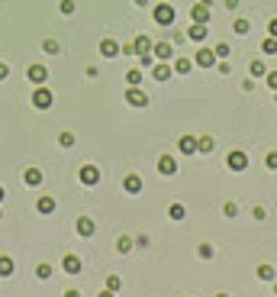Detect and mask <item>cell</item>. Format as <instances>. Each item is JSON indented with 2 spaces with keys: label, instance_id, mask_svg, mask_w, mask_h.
<instances>
[{
  "label": "cell",
  "instance_id": "cell-34",
  "mask_svg": "<svg viewBox=\"0 0 277 297\" xmlns=\"http://www.w3.org/2000/svg\"><path fill=\"white\" fill-rule=\"evenodd\" d=\"M42 49H45L49 55H58V42L55 39H45V42H42Z\"/></svg>",
  "mask_w": 277,
  "mask_h": 297
},
{
  "label": "cell",
  "instance_id": "cell-4",
  "mask_svg": "<svg viewBox=\"0 0 277 297\" xmlns=\"http://www.w3.org/2000/svg\"><path fill=\"white\" fill-rule=\"evenodd\" d=\"M226 165H229L232 171H245V168H248V155L242 152V148H236V152L226 155Z\"/></svg>",
  "mask_w": 277,
  "mask_h": 297
},
{
  "label": "cell",
  "instance_id": "cell-37",
  "mask_svg": "<svg viewBox=\"0 0 277 297\" xmlns=\"http://www.w3.org/2000/svg\"><path fill=\"white\" fill-rule=\"evenodd\" d=\"M197 252H200V258H213V246H210V242H203Z\"/></svg>",
  "mask_w": 277,
  "mask_h": 297
},
{
  "label": "cell",
  "instance_id": "cell-11",
  "mask_svg": "<svg viewBox=\"0 0 277 297\" xmlns=\"http://www.w3.org/2000/svg\"><path fill=\"white\" fill-rule=\"evenodd\" d=\"M152 52H155V58H158V62H168V58L174 55V46H171V42H155Z\"/></svg>",
  "mask_w": 277,
  "mask_h": 297
},
{
  "label": "cell",
  "instance_id": "cell-33",
  "mask_svg": "<svg viewBox=\"0 0 277 297\" xmlns=\"http://www.w3.org/2000/svg\"><path fill=\"white\" fill-rule=\"evenodd\" d=\"M232 29H236L239 36H245V32L252 29V23H248V20H236V26H232Z\"/></svg>",
  "mask_w": 277,
  "mask_h": 297
},
{
  "label": "cell",
  "instance_id": "cell-32",
  "mask_svg": "<svg viewBox=\"0 0 277 297\" xmlns=\"http://www.w3.org/2000/svg\"><path fill=\"white\" fill-rule=\"evenodd\" d=\"M58 145H62V148H71V145H74V133H62V136H58Z\"/></svg>",
  "mask_w": 277,
  "mask_h": 297
},
{
  "label": "cell",
  "instance_id": "cell-25",
  "mask_svg": "<svg viewBox=\"0 0 277 297\" xmlns=\"http://www.w3.org/2000/svg\"><path fill=\"white\" fill-rule=\"evenodd\" d=\"M184 213H187L184 204H171V207H168V216H171V220H184Z\"/></svg>",
  "mask_w": 277,
  "mask_h": 297
},
{
  "label": "cell",
  "instance_id": "cell-41",
  "mask_svg": "<svg viewBox=\"0 0 277 297\" xmlns=\"http://www.w3.org/2000/svg\"><path fill=\"white\" fill-rule=\"evenodd\" d=\"M222 213H226V216H236V213H239V207L229 200V204H222Z\"/></svg>",
  "mask_w": 277,
  "mask_h": 297
},
{
  "label": "cell",
  "instance_id": "cell-36",
  "mask_svg": "<svg viewBox=\"0 0 277 297\" xmlns=\"http://www.w3.org/2000/svg\"><path fill=\"white\" fill-rule=\"evenodd\" d=\"M138 65H142V68H149V71H152V65H155L152 52H149V55H138Z\"/></svg>",
  "mask_w": 277,
  "mask_h": 297
},
{
  "label": "cell",
  "instance_id": "cell-6",
  "mask_svg": "<svg viewBox=\"0 0 277 297\" xmlns=\"http://www.w3.org/2000/svg\"><path fill=\"white\" fill-rule=\"evenodd\" d=\"M126 100L132 103V107H149V94H145L138 84H135V87H129V91H126Z\"/></svg>",
  "mask_w": 277,
  "mask_h": 297
},
{
  "label": "cell",
  "instance_id": "cell-39",
  "mask_svg": "<svg viewBox=\"0 0 277 297\" xmlns=\"http://www.w3.org/2000/svg\"><path fill=\"white\" fill-rule=\"evenodd\" d=\"M264 81H267V87H271V91H277V71H267Z\"/></svg>",
  "mask_w": 277,
  "mask_h": 297
},
{
  "label": "cell",
  "instance_id": "cell-19",
  "mask_svg": "<svg viewBox=\"0 0 277 297\" xmlns=\"http://www.w3.org/2000/svg\"><path fill=\"white\" fill-rule=\"evenodd\" d=\"M132 46H135V55H149V52H152V39L149 36H138Z\"/></svg>",
  "mask_w": 277,
  "mask_h": 297
},
{
  "label": "cell",
  "instance_id": "cell-9",
  "mask_svg": "<svg viewBox=\"0 0 277 297\" xmlns=\"http://www.w3.org/2000/svg\"><path fill=\"white\" fill-rule=\"evenodd\" d=\"M194 65H200V68H213L216 65V52L213 49H200L194 55Z\"/></svg>",
  "mask_w": 277,
  "mask_h": 297
},
{
  "label": "cell",
  "instance_id": "cell-51",
  "mask_svg": "<svg viewBox=\"0 0 277 297\" xmlns=\"http://www.w3.org/2000/svg\"><path fill=\"white\" fill-rule=\"evenodd\" d=\"M274 294H277V281H274Z\"/></svg>",
  "mask_w": 277,
  "mask_h": 297
},
{
  "label": "cell",
  "instance_id": "cell-1",
  "mask_svg": "<svg viewBox=\"0 0 277 297\" xmlns=\"http://www.w3.org/2000/svg\"><path fill=\"white\" fill-rule=\"evenodd\" d=\"M152 16H155V23H158V26H171V23L177 20V10H174L171 4H158V7L152 10Z\"/></svg>",
  "mask_w": 277,
  "mask_h": 297
},
{
  "label": "cell",
  "instance_id": "cell-40",
  "mask_svg": "<svg viewBox=\"0 0 277 297\" xmlns=\"http://www.w3.org/2000/svg\"><path fill=\"white\" fill-rule=\"evenodd\" d=\"M62 13H65V16L74 13V0H62Z\"/></svg>",
  "mask_w": 277,
  "mask_h": 297
},
{
  "label": "cell",
  "instance_id": "cell-48",
  "mask_svg": "<svg viewBox=\"0 0 277 297\" xmlns=\"http://www.w3.org/2000/svg\"><path fill=\"white\" fill-rule=\"evenodd\" d=\"M135 4H138V7H149V0H135Z\"/></svg>",
  "mask_w": 277,
  "mask_h": 297
},
{
  "label": "cell",
  "instance_id": "cell-30",
  "mask_svg": "<svg viewBox=\"0 0 277 297\" xmlns=\"http://www.w3.org/2000/svg\"><path fill=\"white\" fill-rule=\"evenodd\" d=\"M119 287H123V278H119V275H110V278H107V291H119Z\"/></svg>",
  "mask_w": 277,
  "mask_h": 297
},
{
  "label": "cell",
  "instance_id": "cell-45",
  "mask_svg": "<svg viewBox=\"0 0 277 297\" xmlns=\"http://www.w3.org/2000/svg\"><path fill=\"white\" fill-rule=\"evenodd\" d=\"M7 75H10V68H7L4 62H0V81H4V78H7Z\"/></svg>",
  "mask_w": 277,
  "mask_h": 297
},
{
  "label": "cell",
  "instance_id": "cell-35",
  "mask_svg": "<svg viewBox=\"0 0 277 297\" xmlns=\"http://www.w3.org/2000/svg\"><path fill=\"white\" fill-rule=\"evenodd\" d=\"M213 52H216V58H229V46H226V42H219Z\"/></svg>",
  "mask_w": 277,
  "mask_h": 297
},
{
  "label": "cell",
  "instance_id": "cell-28",
  "mask_svg": "<svg viewBox=\"0 0 277 297\" xmlns=\"http://www.w3.org/2000/svg\"><path fill=\"white\" fill-rule=\"evenodd\" d=\"M261 49H264V55H277V39H274V36H267V39L261 42Z\"/></svg>",
  "mask_w": 277,
  "mask_h": 297
},
{
  "label": "cell",
  "instance_id": "cell-38",
  "mask_svg": "<svg viewBox=\"0 0 277 297\" xmlns=\"http://www.w3.org/2000/svg\"><path fill=\"white\" fill-rule=\"evenodd\" d=\"M264 165H267V168H271V171H277V152H267V159H264Z\"/></svg>",
  "mask_w": 277,
  "mask_h": 297
},
{
  "label": "cell",
  "instance_id": "cell-42",
  "mask_svg": "<svg viewBox=\"0 0 277 297\" xmlns=\"http://www.w3.org/2000/svg\"><path fill=\"white\" fill-rule=\"evenodd\" d=\"M252 216H255V220H264L267 210H264V207H252Z\"/></svg>",
  "mask_w": 277,
  "mask_h": 297
},
{
  "label": "cell",
  "instance_id": "cell-2",
  "mask_svg": "<svg viewBox=\"0 0 277 297\" xmlns=\"http://www.w3.org/2000/svg\"><path fill=\"white\" fill-rule=\"evenodd\" d=\"M52 103H55V94H52L49 87H42V84H39L36 91H32V107H36V110H49Z\"/></svg>",
  "mask_w": 277,
  "mask_h": 297
},
{
  "label": "cell",
  "instance_id": "cell-21",
  "mask_svg": "<svg viewBox=\"0 0 277 297\" xmlns=\"http://www.w3.org/2000/svg\"><path fill=\"white\" fill-rule=\"evenodd\" d=\"M36 210H39V213H55V197H39Z\"/></svg>",
  "mask_w": 277,
  "mask_h": 297
},
{
  "label": "cell",
  "instance_id": "cell-17",
  "mask_svg": "<svg viewBox=\"0 0 277 297\" xmlns=\"http://www.w3.org/2000/svg\"><path fill=\"white\" fill-rule=\"evenodd\" d=\"M23 181H26L29 188H39V184H42V171H39V168H26Z\"/></svg>",
  "mask_w": 277,
  "mask_h": 297
},
{
  "label": "cell",
  "instance_id": "cell-29",
  "mask_svg": "<svg viewBox=\"0 0 277 297\" xmlns=\"http://www.w3.org/2000/svg\"><path fill=\"white\" fill-rule=\"evenodd\" d=\"M36 278H39V281H49V278H52V265H45V262H42V265L36 268Z\"/></svg>",
  "mask_w": 277,
  "mask_h": 297
},
{
  "label": "cell",
  "instance_id": "cell-14",
  "mask_svg": "<svg viewBox=\"0 0 277 297\" xmlns=\"http://www.w3.org/2000/svg\"><path fill=\"white\" fill-rule=\"evenodd\" d=\"M123 188L129 191V194H138V191H142V178H138V174H126V178H123Z\"/></svg>",
  "mask_w": 277,
  "mask_h": 297
},
{
  "label": "cell",
  "instance_id": "cell-16",
  "mask_svg": "<svg viewBox=\"0 0 277 297\" xmlns=\"http://www.w3.org/2000/svg\"><path fill=\"white\" fill-rule=\"evenodd\" d=\"M62 268H65L68 275H77V272H81V258H77V255H65L62 258Z\"/></svg>",
  "mask_w": 277,
  "mask_h": 297
},
{
  "label": "cell",
  "instance_id": "cell-46",
  "mask_svg": "<svg viewBox=\"0 0 277 297\" xmlns=\"http://www.w3.org/2000/svg\"><path fill=\"white\" fill-rule=\"evenodd\" d=\"M100 297H116V291H103V294H100Z\"/></svg>",
  "mask_w": 277,
  "mask_h": 297
},
{
  "label": "cell",
  "instance_id": "cell-52",
  "mask_svg": "<svg viewBox=\"0 0 277 297\" xmlns=\"http://www.w3.org/2000/svg\"><path fill=\"white\" fill-rule=\"evenodd\" d=\"M0 220H4V210H0Z\"/></svg>",
  "mask_w": 277,
  "mask_h": 297
},
{
  "label": "cell",
  "instance_id": "cell-20",
  "mask_svg": "<svg viewBox=\"0 0 277 297\" xmlns=\"http://www.w3.org/2000/svg\"><path fill=\"white\" fill-rule=\"evenodd\" d=\"M13 268H16V265H13V258H10V255H0V278H10V275H13Z\"/></svg>",
  "mask_w": 277,
  "mask_h": 297
},
{
  "label": "cell",
  "instance_id": "cell-13",
  "mask_svg": "<svg viewBox=\"0 0 277 297\" xmlns=\"http://www.w3.org/2000/svg\"><path fill=\"white\" fill-rule=\"evenodd\" d=\"M100 55H103V58H116V55H119V42H116V39H103V42H100Z\"/></svg>",
  "mask_w": 277,
  "mask_h": 297
},
{
  "label": "cell",
  "instance_id": "cell-5",
  "mask_svg": "<svg viewBox=\"0 0 277 297\" xmlns=\"http://www.w3.org/2000/svg\"><path fill=\"white\" fill-rule=\"evenodd\" d=\"M210 7H213V0H200V4H194V10H190L194 23H210Z\"/></svg>",
  "mask_w": 277,
  "mask_h": 297
},
{
  "label": "cell",
  "instance_id": "cell-18",
  "mask_svg": "<svg viewBox=\"0 0 277 297\" xmlns=\"http://www.w3.org/2000/svg\"><path fill=\"white\" fill-rule=\"evenodd\" d=\"M177 148H180L184 155H194V152H197V139H194V136H180Z\"/></svg>",
  "mask_w": 277,
  "mask_h": 297
},
{
  "label": "cell",
  "instance_id": "cell-43",
  "mask_svg": "<svg viewBox=\"0 0 277 297\" xmlns=\"http://www.w3.org/2000/svg\"><path fill=\"white\" fill-rule=\"evenodd\" d=\"M119 52H123V55H135V46H132V42H126V46H119Z\"/></svg>",
  "mask_w": 277,
  "mask_h": 297
},
{
  "label": "cell",
  "instance_id": "cell-8",
  "mask_svg": "<svg viewBox=\"0 0 277 297\" xmlns=\"http://www.w3.org/2000/svg\"><path fill=\"white\" fill-rule=\"evenodd\" d=\"M158 171L164 174V178L177 174V159H174V155H161V159H158Z\"/></svg>",
  "mask_w": 277,
  "mask_h": 297
},
{
  "label": "cell",
  "instance_id": "cell-23",
  "mask_svg": "<svg viewBox=\"0 0 277 297\" xmlns=\"http://www.w3.org/2000/svg\"><path fill=\"white\" fill-rule=\"evenodd\" d=\"M213 136H200V139H197V152H213Z\"/></svg>",
  "mask_w": 277,
  "mask_h": 297
},
{
  "label": "cell",
  "instance_id": "cell-50",
  "mask_svg": "<svg viewBox=\"0 0 277 297\" xmlns=\"http://www.w3.org/2000/svg\"><path fill=\"white\" fill-rule=\"evenodd\" d=\"M216 297H229V294H216Z\"/></svg>",
  "mask_w": 277,
  "mask_h": 297
},
{
  "label": "cell",
  "instance_id": "cell-26",
  "mask_svg": "<svg viewBox=\"0 0 277 297\" xmlns=\"http://www.w3.org/2000/svg\"><path fill=\"white\" fill-rule=\"evenodd\" d=\"M248 71H252V78H264L267 75V65L264 62H252V65H248Z\"/></svg>",
  "mask_w": 277,
  "mask_h": 297
},
{
  "label": "cell",
  "instance_id": "cell-53",
  "mask_svg": "<svg viewBox=\"0 0 277 297\" xmlns=\"http://www.w3.org/2000/svg\"><path fill=\"white\" fill-rule=\"evenodd\" d=\"M274 100H277V91H274Z\"/></svg>",
  "mask_w": 277,
  "mask_h": 297
},
{
  "label": "cell",
  "instance_id": "cell-31",
  "mask_svg": "<svg viewBox=\"0 0 277 297\" xmlns=\"http://www.w3.org/2000/svg\"><path fill=\"white\" fill-rule=\"evenodd\" d=\"M126 81H129V87H135V84H142V71L138 68H132V71L126 75Z\"/></svg>",
  "mask_w": 277,
  "mask_h": 297
},
{
  "label": "cell",
  "instance_id": "cell-12",
  "mask_svg": "<svg viewBox=\"0 0 277 297\" xmlns=\"http://www.w3.org/2000/svg\"><path fill=\"white\" fill-rule=\"evenodd\" d=\"M206 36H210V29H206V23H194L187 29V39H194V42H203Z\"/></svg>",
  "mask_w": 277,
  "mask_h": 297
},
{
  "label": "cell",
  "instance_id": "cell-44",
  "mask_svg": "<svg viewBox=\"0 0 277 297\" xmlns=\"http://www.w3.org/2000/svg\"><path fill=\"white\" fill-rule=\"evenodd\" d=\"M267 32H271V36L277 39V20H271V23H267Z\"/></svg>",
  "mask_w": 277,
  "mask_h": 297
},
{
  "label": "cell",
  "instance_id": "cell-47",
  "mask_svg": "<svg viewBox=\"0 0 277 297\" xmlns=\"http://www.w3.org/2000/svg\"><path fill=\"white\" fill-rule=\"evenodd\" d=\"M65 297H81V294H77V291H65Z\"/></svg>",
  "mask_w": 277,
  "mask_h": 297
},
{
  "label": "cell",
  "instance_id": "cell-49",
  "mask_svg": "<svg viewBox=\"0 0 277 297\" xmlns=\"http://www.w3.org/2000/svg\"><path fill=\"white\" fill-rule=\"evenodd\" d=\"M7 197V191H4V184H0V200H4Z\"/></svg>",
  "mask_w": 277,
  "mask_h": 297
},
{
  "label": "cell",
  "instance_id": "cell-3",
  "mask_svg": "<svg viewBox=\"0 0 277 297\" xmlns=\"http://www.w3.org/2000/svg\"><path fill=\"white\" fill-rule=\"evenodd\" d=\"M77 178H81V184L94 188V184H100V168H97V165H84V168L77 171Z\"/></svg>",
  "mask_w": 277,
  "mask_h": 297
},
{
  "label": "cell",
  "instance_id": "cell-10",
  "mask_svg": "<svg viewBox=\"0 0 277 297\" xmlns=\"http://www.w3.org/2000/svg\"><path fill=\"white\" fill-rule=\"evenodd\" d=\"M171 75H174V68H171L168 62H155L152 65V78H155V81H168Z\"/></svg>",
  "mask_w": 277,
  "mask_h": 297
},
{
  "label": "cell",
  "instance_id": "cell-15",
  "mask_svg": "<svg viewBox=\"0 0 277 297\" xmlns=\"http://www.w3.org/2000/svg\"><path fill=\"white\" fill-rule=\"evenodd\" d=\"M77 233L81 236H94L97 233V223H94L90 216H81V220H77Z\"/></svg>",
  "mask_w": 277,
  "mask_h": 297
},
{
  "label": "cell",
  "instance_id": "cell-7",
  "mask_svg": "<svg viewBox=\"0 0 277 297\" xmlns=\"http://www.w3.org/2000/svg\"><path fill=\"white\" fill-rule=\"evenodd\" d=\"M26 78H29L32 84H45V81H49V68H45V65H29Z\"/></svg>",
  "mask_w": 277,
  "mask_h": 297
},
{
  "label": "cell",
  "instance_id": "cell-22",
  "mask_svg": "<svg viewBox=\"0 0 277 297\" xmlns=\"http://www.w3.org/2000/svg\"><path fill=\"white\" fill-rule=\"evenodd\" d=\"M171 68H174L177 75H190V71H194V62H190V58H177V62L171 65Z\"/></svg>",
  "mask_w": 277,
  "mask_h": 297
},
{
  "label": "cell",
  "instance_id": "cell-24",
  "mask_svg": "<svg viewBox=\"0 0 277 297\" xmlns=\"http://www.w3.org/2000/svg\"><path fill=\"white\" fill-rule=\"evenodd\" d=\"M132 246H135V242L129 239V236H119V239H116V252H123V255H126V252H132Z\"/></svg>",
  "mask_w": 277,
  "mask_h": 297
},
{
  "label": "cell",
  "instance_id": "cell-27",
  "mask_svg": "<svg viewBox=\"0 0 277 297\" xmlns=\"http://www.w3.org/2000/svg\"><path fill=\"white\" fill-rule=\"evenodd\" d=\"M258 278H261V281H274L277 275H274V268H271V265H258Z\"/></svg>",
  "mask_w": 277,
  "mask_h": 297
}]
</instances>
